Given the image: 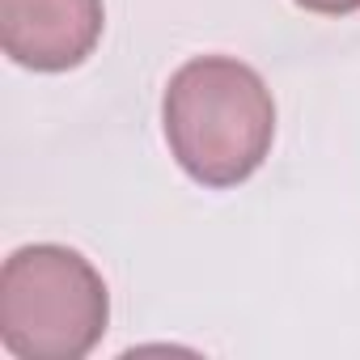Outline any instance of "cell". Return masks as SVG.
Here are the masks:
<instances>
[{
	"label": "cell",
	"mask_w": 360,
	"mask_h": 360,
	"mask_svg": "<svg viewBox=\"0 0 360 360\" xmlns=\"http://www.w3.org/2000/svg\"><path fill=\"white\" fill-rule=\"evenodd\" d=\"M292 5L305 13H318V18H347L360 9V0H292Z\"/></svg>",
	"instance_id": "obj_4"
},
{
	"label": "cell",
	"mask_w": 360,
	"mask_h": 360,
	"mask_svg": "<svg viewBox=\"0 0 360 360\" xmlns=\"http://www.w3.org/2000/svg\"><path fill=\"white\" fill-rule=\"evenodd\" d=\"M161 127L174 161L208 191L238 187L267 161L276 102L267 81L233 56H195L161 98Z\"/></svg>",
	"instance_id": "obj_1"
},
{
	"label": "cell",
	"mask_w": 360,
	"mask_h": 360,
	"mask_svg": "<svg viewBox=\"0 0 360 360\" xmlns=\"http://www.w3.org/2000/svg\"><path fill=\"white\" fill-rule=\"evenodd\" d=\"M110 322L98 267L56 242L22 246L0 267V343L18 360H81Z\"/></svg>",
	"instance_id": "obj_2"
},
{
	"label": "cell",
	"mask_w": 360,
	"mask_h": 360,
	"mask_svg": "<svg viewBox=\"0 0 360 360\" xmlns=\"http://www.w3.org/2000/svg\"><path fill=\"white\" fill-rule=\"evenodd\" d=\"M102 26V0H0V47L30 72H68L85 64Z\"/></svg>",
	"instance_id": "obj_3"
}]
</instances>
